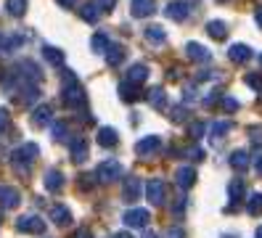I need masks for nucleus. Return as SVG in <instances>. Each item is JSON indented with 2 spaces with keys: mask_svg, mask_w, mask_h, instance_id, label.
<instances>
[{
  "mask_svg": "<svg viewBox=\"0 0 262 238\" xmlns=\"http://www.w3.org/2000/svg\"><path fill=\"white\" fill-rule=\"evenodd\" d=\"M186 56H188L191 61H196V63H207V61L212 58V53L207 51L202 42H188V45H186Z\"/></svg>",
  "mask_w": 262,
  "mask_h": 238,
  "instance_id": "16",
  "label": "nucleus"
},
{
  "mask_svg": "<svg viewBox=\"0 0 262 238\" xmlns=\"http://www.w3.org/2000/svg\"><path fill=\"white\" fill-rule=\"evenodd\" d=\"M186 114H188L186 106H175L172 114H169V119H172V122H183V119H186Z\"/></svg>",
  "mask_w": 262,
  "mask_h": 238,
  "instance_id": "40",
  "label": "nucleus"
},
{
  "mask_svg": "<svg viewBox=\"0 0 262 238\" xmlns=\"http://www.w3.org/2000/svg\"><path fill=\"white\" fill-rule=\"evenodd\" d=\"M148 103H151L154 109H164V106H167V93H164L162 88H151V90H148Z\"/></svg>",
  "mask_w": 262,
  "mask_h": 238,
  "instance_id": "27",
  "label": "nucleus"
},
{
  "mask_svg": "<svg viewBox=\"0 0 262 238\" xmlns=\"http://www.w3.org/2000/svg\"><path fill=\"white\" fill-rule=\"evenodd\" d=\"M159 146H162V138L159 135H146V138H141V140L135 143V154L138 156H148L154 151H159Z\"/></svg>",
  "mask_w": 262,
  "mask_h": 238,
  "instance_id": "10",
  "label": "nucleus"
},
{
  "mask_svg": "<svg viewBox=\"0 0 262 238\" xmlns=\"http://www.w3.org/2000/svg\"><path fill=\"white\" fill-rule=\"evenodd\" d=\"M37 154H40V148L35 146V143H24L21 148H16L11 154V164L16 167L19 172H27L29 167L35 164V159H37Z\"/></svg>",
  "mask_w": 262,
  "mask_h": 238,
  "instance_id": "2",
  "label": "nucleus"
},
{
  "mask_svg": "<svg viewBox=\"0 0 262 238\" xmlns=\"http://www.w3.org/2000/svg\"><path fill=\"white\" fill-rule=\"evenodd\" d=\"M80 13H82V19H85L88 24H96V21L101 19V11H96V3H88L85 8H80Z\"/></svg>",
  "mask_w": 262,
  "mask_h": 238,
  "instance_id": "35",
  "label": "nucleus"
},
{
  "mask_svg": "<svg viewBox=\"0 0 262 238\" xmlns=\"http://www.w3.org/2000/svg\"><path fill=\"white\" fill-rule=\"evenodd\" d=\"M164 13H167V19H172V21H186L188 19V3L186 0H172V3L164 8Z\"/></svg>",
  "mask_w": 262,
  "mask_h": 238,
  "instance_id": "13",
  "label": "nucleus"
},
{
  "mask_svg": "<svg viewBox=\"0 0 262 238\" xmlns=\"http://www.w3.org/2000/svg\"><path fill=\"white\" fill-rule=\"evenodd\" d=\"M143 238H157V233H151V230H146V233H143Z\"/></svg>",
  "mask_w": 262,
  "mask_h": 238,
  "instance_id": "52",
  "label": "nucleus"
},
{
  "mask_svg": "<svg viewBox=\"0 0 262 238\" xmlns=\"http://www.w3.org/2000/svg\"><path fill=\"white\" fill-rule=\"evenodd\" d=\"M143 35H146V40H148V42H154V45H162V42L167 40V32H164V27H157V24L146 27V29H143Z\"/></svg>",
  "mask_w": 262,
  "mask_h": 238,
  "instance_id": "24",
  "label": "nucleus"
},
{
  "mask_svg": "<svg viewBox=\"0 0 262 238\" xmlns=\"http://www.w3.org/2000/svg\"><path fill=\"white\" fill-rule=\"evenodd\" d=\"M169 238H183V230H169Z\"/></svg>",
  "mask_w": 262,
  "mask_h": 238,
  "instance_id": "50",
  "label": "nucleus"
},
{
  "mask_svg": "<svg viewBox=\"0 0 262 238\" xmlns=\"http://www.w3.org/2000/svg\"><path fill=\"white\" fill-rule=\"evenodd\" d=\"M230 130H233V122H214L212 127H209V133H212V138H223L225 133H230Z\"/></svg>",
  "mask_w": 262,
  "mask_h": 238,
  "instance_id": "36",
  "label": "nucleus"
},
{
  "mask_svg": "<svg viewBox=\"0 0 262 238\" xmlns=\"http://www.w3.org/2000/svg\"><path fill=\"white\" fill-rule=\"evenodd\" d=\"M122 220H125L127 228H146L148 220H151V212L148 209H130V212H125Z\"/></svg>",
  "mask_w": 262,
  "mask_h": 238,
  "instance_id": "8",
  "label": "nucleus"
},
{
  "mask_svg": "<svg viewBox=\"0 0 262 238\" xmlns=\"http://www.w3.org/2000/svg\"><path fill=\"white\" fill-rule=\"evenodd\" d=\"M207 32H209V37H214V40H225V37H228V27H225V21H220V19L209 21V24H207Z\"/></svg>",
  "mask_w": 262,
  "mask_h": 238,
  "instance_id": "25",
  "label": "nucleus"
},
{
  "mask_svg": "<svg viewBox=\"0 0 262 238\" xmlns=\"http://www.w3.org/2000/svg\"><path fill=\"white\" fill-rule=\"evenodd\" d=\"M220 3H225V0H220Z\"/></svg>",
  "mask_w": 262,
  "mask_h": 238,
  "instance_id": "56",
  "label": "nucleus"
},
{
  "mask_svg": "<svg viewBox=\"0 0 262 238\" xmlns=\"http://www.w3.org/2000/svg\"><path fill=\"white\" fill-rule=\"evenodd\" d=\"M6 11L11 16H16V19H21L27 13V0H6Z\"/></svg>",
  "mask_w": 262,
  "mask_h": 238,
  "instance_id": "31",
  "label": "nucleus"
},
{
  "mask_svg": "<svg viewBox=\"0 0 262 238\" xmlns=\"http://www.w3.org/2000/svg\"><path fill=\"white\" fill-rule=\"evenodd\" d=\"M204 133H207V124H204V122H191V124H188V135H191L193 140H199Z\"/></svg>",
  "mask_w": 262,
  "mask_h": 238,
  "instance_id": "37",
  "label": "nucleus"
},
{
  "mask_svg": "<svg viewBox=\"0 0 262 238\" xmlns=\"http://www.w3.org/2000/svg\"><path fill=\"white\" fill-rule=\"evenodd\" d=\"M228 58L233 61V63H246V61L252 58V48H249V45H244V42H236V45H230Z\"/></svg>",
  "mask_w": 262,
  "mask_h": 238,
  "instance_id": "17",
  "label": "nucleus"
},
{
  "mask_svg": "<svg viewBox=\"0 0 262 238\" xmlns=\"http://www.w3.org/2000/svg\"><path fill=\"white\" fill-rule=\"evenodd\" d=\"M249 164H252V156L246 154L244 148H238V151L230 154V167H233L236 172H246V169H249Z\"/></svg>",
  "mask_w": 262,
  "mask_h": 238,
  "instance_id": "20",
  "label": "nucleus"
},
{
  "mask_svg": "<svg viewBox=\"0 0 262 238\" xmlns=\"http://www.w3.org/2000/svg\"><path fill=\"white\" fill-rule=\"evenodd\" d=\"M74 3H77V0H58L61 8H74Z\"/></svg>",
  "mask_w": 262,
  "mask_h": 238,
  "instance_id": "49",
  "label": "nucleus"
},
{
  "mask_svg": "<svg viewBox=\"0 0 262 238\" xmlns=\"http://www.w3.org/2000/svg\"><path fill=\"white\" fill-rule=\"evenodd\" d=\"M93 180H96V175H82L80 185H82V188H90V185H93Z\"/></svg>",
  "mask_w": 262,
  "mask_h": 238,
  "instance_id": "45",
  "label": "nucleus"
},
{
  "mask_svg": "<svg viewBox=\"0 0 262 238\" xmlns=\"http://www.w3.org/2000/svg\"><path fill=\"white\" fill-rule=\"evenodd\" d=\"M246 212H249L252 217L262 214V193H252L249 199H246Z\"/></svg>",
  "mask_w": 262,
  "mask_h": 238,
  "instance_id": "32",
  "label": "nucleus"
},
{
  "mask_svg": "<svg viewBox=\"0 0 262 238\" xmlns=\"http://www.w3.org/2000/svg\"><path fill=\"white\" fill-rule=\"evenodd\" d=\"M122 175V164L119 162H114V159H109V162H101L98 164V169H96V178H98V183H114L117 178Z\"/></svg>",
  "mask_w": 262,
  "mask_h": 238,
  "instance_id": "3",
  "label": "nucleus"
},
{
  "mask_svg": "<svg viewBox=\"0 0 262 238\" xmlns=\"http://www.w3.org/2000/svg\"><path fill=\"white\" fill-rule=\"evenodd\" d=\"M254 21H257V27H262V6L254 8Z\"/></svg>",
  "mask_w": 262,
  "mask_h": 238,
  "instance_id": "48",
  "label": "nucleus"
},
{
  "mask_svg": "<svg viewBox=\"0 0 262 238\" xmlns=\"http://www.w3.org/2000/svg\"><path fill=\"white\" fill-rule=\"evenodd\" d=\"M19 42H21V37H16V35H0V53H13L19 48Z\"/></svg>",
  "mask_w": 262,
  "mask_h": 238,
  "instance_id": "28",
  "label": "nucleus"
},
{
  "mask_svg": "<svg viewBox=\"0 0 262 238\" xmlns=\"http://www.w3.org/2000/svg\"><path fill=\"white\" fill-rule=\"evenodd\" d=\"M249 135H252V146H254V148H262V124L252 127Z\"/></svg>",
  "mask_w": 262,
  "mask_h": 238,
  "instance_id": "39",
  "label": "nucleus"
},
{
  "mask_svg": "<svg viewBox=\"0 0 262 238\" xmlns=\"http://www.w3.org/2000/svg\"><path fill=\"white\" fill-rule=\"evenodd\" d=\"M191 159H193V162H202V159H204V148H199V146H193V148H188L186 151Z\"/></svg>",
  "mask_w": 262,
  "mask_h": 238,
  "instance_id": "43",
  "label": "nucleus"
},
{
  "mask_svg": "<svg viewBox=\"0 0 262 238\" xmlns=\"http://www.w3.org/2000/svg\"><path fill=\"white\" fill-rule=\"evenodd\" d=\"M223 109H225V111H236V109H238V101L230 98V95H225V98H223Z\"/></svg>",
  "mask_w": 262,
  "mask_h": 238,
  "instance_id": "44",
  "label": "nucleus"
},
{
  "mask_svg": "<svg viewBox=\"0 0 262 238\" xmlns=\"http://www.w3.org/2000/svg\"><path fill=\"white\" fill-rule=\"evenodd\" d=\"M228 196H230V201H233V204H238V201L244 199V180H241V178L230 180V185H228Z\"/></svg>",
  "mask_w": 262,
  "mask_h": 238,
  "instance_id": "30",
  "label": "nucleus"
},
{
  "mask_svg": "<svg viewBox=\"0 0 262 238\" xmlns=\"http://www.w3.org/2000/svg\"><path fill=\"white\" fill-rule=\"evenodd\" d=\"M119 98L127 101V103H133V101L138 98V85H133V82H127V79H125V82L119 85Z\"/></svg>",
  "mask_w": 262,
  "mask_h": 238,
  "instance_id": "29",
  "label": "nucleus"
},
{
  "mask_svg": "<svg viewBox=\"0 0 262 238\" xmlns=\"http://www.w3.org/2000/svg\"><path fill=\"white\" fill-rule=\"evenodd\" d=\"M45 188H48L51 193H61V188H64V175L58 169H48L45 172Z\"/></svg>",
  "mask_w": 262,
  "mask_h": 238,
  "instance_id": "21",
  "label": "nucleus"
},
{
  "mask_svg": "<svg viewBox=\"0 0 262 238\" xmlns=\"http://www.w3.org/2000/svg\"><path fill=\"white\" fill-rule=\"evenodd\" d=\"M175 183H178L183 190L193 188V183H196V169H193V167H180V169L175 172Z\"/></svg>",
  "mask_w": 262,
  "mask_h": 238,
  "instance_id": "18",
  "label": "nucleus"
},
{
  "mask_svg": "<svg viewBox=\"0 0 262 238\" xmlns=\"http://www.w3.org/2000/svg\"><path fill=\"white\" fill-rule=\"evenodd\" d=\"M69 154H72V162L82 164L85 159H88V154H90L88 140H85V138H74V140H72V146H69Z\"/></svg>",
  "mask_w": 262,
  "mask_h": 238,
  "instance_id": "14",
  "label": "nucleus"
},
{
  "mask_svg": "<svg viewBox=\"0 0 262 238\" xmlns=\"http://www.w3.org/2000/svg\"><path fill=\"white\" fill-rule=\"evenodd\" d=\"M141 190H143L141 178H127V180H125V185H122V201L133 204L138 196H141Z\"/></svg>",
  "mask_w": 262,
  "mask_h": 238,
  "instance_id": "11",
  "label": "nucleus"
},
{
  "mask_svg": "<svg viewBox=\"0 0 262 238\" xmlns=\"http://www.w3.org/2000/svg\"><path fill=\"white\" fill-rule=\"evenodd\" d=\"M67 135H69V124L67 122H53L51 124V138L53 140L61 143V140H67Z\"/></svg>",
  "mask_w": 262,
  "mask_h": 238,
  "instance_id": "34",
  "label": "nucleus"
},
{
  "mask_svg": "<svg viewBox=\"0 0 262 238\" xmlns=\"http://www.w3.org/2000/svg\"><path fill=\"white\" fill-rule=\"evenodd\" d=\"M16 77H21V79H27V82H40L42 79V72H40V67L35 61H29V58H24V61H19L16 63V72H13Z\"/></svg>",
  "mask_w": 262,
  "mask_h": 238,
  "instance_id": "4",
  "label": "nucleus"
},
{
  "mask_svg": "<svg viewBox=\"0 0 262 238\" xmlns=\"http://www.w3.org/2000/svg\"><path fill=\"white\" fill-rule=\"evenodd\" d=\"M90 48H93L96 53L106 56V53H109V48H112V42H109V37H106L103 32H96V35L90 37Z\"/></svg>",
  "mask_w": 262,
  "mask_h": 238,
  "instance_id": "23",
  "label": "nucleus"
},
{
  "mask_svg": "<svg viewBox=\"0 0 262 238\" xmlns=\"http://www.w3.org/2000/svg\"><path fill=\"white\" fill-rule=\"evenodd\" d=\"M16 228H19L21 233H32V235H42V233H45V220H40L37 214H24V217H19V222H16Z\"/></svg>",
  "mask_w": 262,
  "mask_h": 238,
  "instance_id": "6",
  "label": "nucleus"
},
{
  "mask_svg": "<svg viewBox=\"0 0 262 238\" xmlns=\"http://www.w3.org/2000/svg\"><path fill=\"white\" fill-rule=\"evenodd\" d=\"M122 61H125V48H122V45H114V42H112L109 53H106V63H109V67H119Z\"/></svg>",
  "mask_w": 262,
  "mask_h": 238,
  "instance_id": "26",
  "label": "nucleus"
},
{
  "mask_svg": "<svg viewBox=\"0 0 262 238\" xmlns=\"http://www.w3.org/2000/svg\"><path fill=\"white\" fill-rule=\"evenodd\" d=\"M8 127H11V117H8V111H6V109H0V135H3Z\"/></svg>",
  "mask_w": 262,
  "mask_h": 238,
  "instance_id": "41",
  "label": "nucleus"
},
{
  "mask_svg": "<svg viewBox=\"0 0 262 238\" xmlns=\"http://www.w3.org/2000/svg\"><path fill=\"white\" fill-rule=\"evenodd\" d=\"M96 3V8L101 11V13H112L114 8H117V0H93Z\"/></svg>",
  "mask_w": 262,
  "mask_h": 238,
  "instance_id": "38",
  "label": "nucleus"
},
{
  "mask_svg": "<svg viewBox=\"0 0 262 238\" xmlns=\"http://www.w3.org/2000/svg\"><path fill=\"white\" fill-rule=\"evenodd\" d=\"M254 238H262V228H257V233H254Z\"/></svg>",
  "mask_w": 262,
  "mask_h": 238,
  "instance_id": "53",
  "label": "nucleus"
},
{
  "mask_svg": "<svg viewBox=\"0 0 262 238\" xmlns=\"http://www.w3.org/2000/svg\"><path fill=\"white\" fill-rule=\"evenodd\" d=\"M51 220L56 222V225L64 228V225H69V222H72V212L67 209L64 204H56V206H51Z\"/></svg>",
  "mask_w": 262,
  "mask_h": 238,
  "instance_id": "22",
  "label": "nucleus"
},
{
  "mask_svg": "<svg viewBox=\"0 0 262 238\" xmlns=\"http://www.w3.org/2000/svg\"><path fill=\"white\" fill-rule=\"evenodd\" d=\"M19 204H21V193L16 188L0 185V206H6V209H16Z\"/></svg>",
  "mask_w": 262,
  "mask_h": 238,
  "instance_id": "9",
  "label": "nucleus"
},
{
  "mask_svg": "<svg viewBox=\"0 0 262 238\" xmlns=\"http://www.w3.org/2000/svg\"><path fill=\"white\" fill-rule=\"evenodd\" d=\"M42 53H45V58H48L53 67H64V53L58 51V48H53V45H45L42 48Z\"/></svg>",
  "mask_w": 262,
  "mask_h": 238,
  "instance_id": "33",
  "label": "nucleus"
},
{
  "mask_svg": "<svg viewBox=\"0 0 262 238\" xmlns=\"http://www.w3.org/2000/svg\"><path fill=\"white\" fill-rule=\"evenodd\" d=\"M61 98H64L67 109H85V103H88L82 85L77 82V77L69 69L61 72Z\"/></svg>",
  "mask_w": 262,
  "mask_h": 238,
  "instance_id": "1",
  "label": "nucleus"
},
{
  "mask_svg": "<svg viewBox=\"0 0 262 238\" xmlns=\"http://www.w3.org/2000/svg\"><path fill=\"white\" fill-rule=\"evenodd\" d=\"M246 85H249V88H254V90H262V77H257V74H249V77H246Z\"/></svg>",
  "mask_w": 262,
  "mask_h": 238,
  "instance_id": "42",
  "label": "nucleus"
},
{
  "mask_svg": "<svg viewBox=\"0 0 262 238\" xmlns=\"http://www.w3.org/2000/svg\"><path fill=\"white\" fill-rule=\"evenodd\" d=\"M130 6H133L130 13L135 16V19H148V16L157 13V3H154V0H133Z\"/></svg>",
  "mask_w": 262,
  "mask_h": 238,
  "instance_id": "12",
  "label": "nucleus"
},
{
  "mask_svg": "<svg viewBox=\"0 0 262 238\" xmlns=\"http://www.w3.org/2000/svg\"><path fill=\"white\" fill-rule=\"evenodd\" d=\"M254 169H257V175L262 178V154H257V156H254Z\"/></svg>",
  "mask_w": 262,
  "mask_h": 238,
  "instance_id": "47",
  "label": "nucleus"
},
{
  "mask_svg": "<svg viewBox=\"0 0 262 238\" xmlns=\"http://www.w3.org/2000/svg\"><path fill=\"white\" fill-rule=\"evenodd\" d=\"M114 238H133V235H130V233H125V230H122V233H117Z\"/></svg>",
  "mask_w": 262,
  "mask_h": 238,
  "instance_id": "51",
  "label": "nucleus"
},
{
  "mask_svg": "<svg viewBox=\"0 0 262 238\" xmlns=\"http://www.w3.org/2000/svg\"><path fill=\"white\" fill-rule=\"evenodd\" d=\"M125 79L141 88L146 79H148V67H146V63H133V67L127 69V74H125Z\"/></svg>",
  "mask_w": 262,
  "mask_h": 238,
  "instance_id": "15",
  "label": "nucleus"
},
{
  "mask_svg": "<svg viewBox=\"0 0 262 238\" xmlns=\"http://www.w3.org/2000/svg\"><path fill=\"white\" fill-rule=\"evenodd\" d=\"M146 199H148L154 206H164V201H167V188H164V183H162L159 178H154V180L146 183Z\"/></svg>",
  "mask_w": 262,
  "mask_h": 238,
  "instance_id": "5",
  "label": "nucleus"
},
{
  "mask_svg": "<svg viewBox=\"0 0 262 238\" xmlns=\"http://www.w3.org/2000/svg\"><path fill=\"white\" fill-rule=\"evenodd\" d=\"M96 140L101 143L103 148H114L117 143H119V135H117V130H114V127H101V130H98V135H96Z\"/></svg>",
  "mask_w": 262,
  "mask_h": 238,
  "instance_id": "19",
  "label": "nucleus"
},
{
  "mask_svg": "<svg viewBox=\"0 0 262 238\" xmlns=\"http://www.w3.org/2000/svg\"><path fill=\"white\" fill-rule=\"evenodd\" d=\"M259 63H262V56H259Z\"/></svg>",
  "mask_w": 262,
  "mask_h": 238,
  "instance_id": "55",
  "label": "nucleus"
},
{
  "mask_svg": "<svg viewBox=\"0 0 262 238\" xmlns=\"http://www.w3.org/2000/svg\"><path fill=\"white\" fill-rule=\"evenodd\" d=\"M223 238H230V235H223Z\"/></svg>",
  "mask_w": 262,
  "mask_h": 238,
  "instance_id": "54",
  "label": "nucleus"
},
{
  "mask_svg": "<svg viewBox=\"0 0 262 238\" xmlns=\"http://www.w3.org/2000/svg\"><path fill=\"white\" fill-rule=\"evenodd\" d=\"M72 238H93V233H90L88 228H80V230H77V233H74Z\"/></svg>",
  "mask_w": 262,
  "mask_h": 238,
  "instance_id": "46",
  "label": "nucleus"
},
{
  "mask_svg": "<svg viewBox=\"0 0 262 238\" xmlns=\"http://www.w3.org/2000/svg\"><path fill=\"white\" fill-rule=\"evenodd\" d=\"M29 122H32V127H48V124H53V109L45 106V103H40L37 109H32Z\"/></svg>",
  "mask_w": 262,
  "mask_h": 238,
  "instance_id": "7",
  "label": "nucleus"
}]
</instances>
